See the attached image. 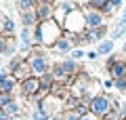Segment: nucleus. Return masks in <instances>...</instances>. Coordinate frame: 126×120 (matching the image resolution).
Wrapping results in <instances>:
<instances>
[{
  "instance_id": "a211bd4d",
  "label": "nucleus",
  "mask_w": 126,
  "mask_h": 120,
  "mask_svg": "<svg viewBox=\"0 0 126 120\" xmlns=\"http://www.w3.org/2000/svg\"><path fill=\"white\" fill-rule=\"evenodd\" d=\"M122 4H124L122 0H109V6H111V9H113V13H116L118 9H122Z\"/></svg>"
},
{
  "instance_id": "cd10ccee",
  "label": "nucleus",
  "mask_w": 126,
  "mask_h": 120,
  "mask_svg": "<svg viewBox=\"0 0 126 120\" xmlns=\"http://www.w3.org/2000/svg\"><path fill=\"white\" fill-rule=\"evenodd\" d=\"M9 120H21V116H19V114H17V116H11Z\"/></svg>"
},
{
  "instance_id": "c85d7f7f",
  "label": "nucleus",
  "mask_w": 126,
  "mask_h": 120,
  "mask_svg": "<svg viewBox=\"0 0 126 120\" xmlns=\"http://www.w3.org/2000/svg\"><path fill=\"white\" fill-rule=\"evenodd\" d=\"M122 53H126V40H124V44H122Z\"/></svg>"
},
{
  "instance_id": "a878e982",
  "label": "nucleus",
  "mask_w": 126,
  "mask_h": 120,
  "mask_svg": "<svg viewBox=\"0 0 126 120\" xmlns=\"http://www.w3.org/2000/svg\"><path fill=\"white\" fill-rule=\"evenodd\" d=\"M120 21L126 25V6H124V11H122V17H120Z\"/></svg>"
},
{
  "instance_id": "7ed1b4c3",
  "label": "nucleus",
  "mask_w": 126,
  "mask_h": 120,
  "mask_svg": "<svg viewBox=\"0 0 126 120\" xmlns=\"http://www.w3.org/2000/svg\"><path fill=\"white\" fill-rule=\"evenodd\" d=\"M86 30V15H84V9H74L72 13L65 17L63 21V32L65 34H82Z\"/></svg>"
},
{
  "instance_id": "0eeeda50",
  "label": "nucleus",
  "mask_w": 126,
  "mask_h": 120,
  "mask_svg": "<svg viewBox=\"0 0 126 120\" xmlns=\"http://www.w3.org/2000/svg\"><path fill=\"white\" fill-rule=\"evenodd\" d=\"M11 76H13L17 82H23V80L32 78V76H34V72H32V67H30V63H27V59H21V61H19V65L11 70Z\"/></svg>"
},
{
  "instance_id": "bb28decb",
  "label": "nucleus",
  "mask_w": 126,
  "mask_h": 120,
  "mask_svg": "<svg viewBox=\"0 0 126 120\" xmlns=\"http://www.w3.org/2000/svg\"><path fill=\"white\" fill-rule=\"evenodd\" d=\"M50 120H65V116H61V114H55Z\"/></svg>"
},
{
  "instance_id": "f8f14e48",
  "label": "nucleus",
  "mask_w": 126,
  "mask_h": 120,
  "mask_svg": "<svg viewBox=\"0 0 126 120\" xmlns=\"http://www.w3.org/2000/svg\"><path fill=\"white\" fill-rule=\"evenodd\" d=\"M107 74H109V78H111V80H120V78H124V76H126V61L122 59V61L113 63V65L107 70Z\"/></svg>"
},
{
  "instance_id": "39448f33",
  "label": "nucleus",
  "mask_w": 126,
  "mask_h": 120,
  "mask_svg": "<svg viewBox=\"0 0 126 120\" xmlns=\"http://www.w3.org/2000/svg\"><path fill=\"white\" fill-rule=\"evenodd\" d=\"M84 15H86V30H99V27L107 25V17L101 11L84 9Z\"/></svg>"
},
{
  "instance_id": "b1692460",
  "label": "nucleus",
  "mask_w": 126,
  "mask_h": 120,
  "mask_svg": "<svg viewBox=\"0 0 126 120\" xmlns=\"http://www.w3.org/2000/svg\"><path fill=\"white\" fill-rule=\"evenodd\" d=\"M9 118H11V116H9V114H6V112H4V110H0V120H9Z\"/></svg>"
},
{
  "instance_id": "2eb2a0df",
  "label": "nucleus",
  "mask_w": 126,
  "mask_h": 120,
  "mask_svg": "<svg viewBox=\"0 0 126 120\" xmlns=\"http://www.w3.org/2000/svg\"><path fill=\"white\" fill-rule=\"evenodd\" d=\"M124 34H126V25H124L122 21H118L116 25H113V30L109 32V38H111V40H118V38H122Z\"/></svg>"
},
{
  "instance_id": "6e6552de",
  "label": "nucleus",
  "mask_w": 126,
  "mask_h": 120,
  "mask_svg": "<svg viewBox=\"0 0 126 120\" xmlns=\"http://www.w3.org/2000/svg\"><path fill=\"white\" fill-rule=\"evenodd\" d=\"M36 17L40 23L55 19V4H38L36 6Z\"/></svg>"
},
{
  "instance_id": "dca6fc26",
  "label": "nucleus",
  "mask_w": 126,
  "mask_h": 120,
  "mask_svg": "<svg viewBox=\"0 0 126 120\" xmlns=\"http://www.w3.org/2000/svg\"><path fill=\"white\" fill-rule=\"evenodd\" d=\"M6 51H9V38L0 36V55H2V57H6Z\"/></svg>"
},
{
  "instance_id": "7c9ffc66",
  "label": "nucleus",
  "mask_w": 126,
  "mask_h": 120,
  "mask_svg": "<svg viewBox=\"0 0 126 120\" xmlns=\"http://www.w3.org/2000/svg\"><path fill=\"white\" fill-rule=\"evenodd\" d=\"M0 2H4V0H0Z\"/></svg>"
},
{
  "instance_id": "f257e3e1",
  "label": "nucleus",
  "mask_w": 126,
  "mask_h": 120,
  "mask_svg": "<svg viewBox=\"0 0 126 120\" xmlns=\"http://www.w3.org/2000/svg\"><path fill=\"white\" fill-rule=\"evenodd\" d=\"M27 63H30L32 72H34V76L36 78H40V76L48 74L50 70H53V63H50V55L46 53L44 49H34L32 51V55L27 57Z\"/></svg>"
},
{
  "instance_id": "9b49d317",
  "label": "nucleus",
  "mask_w": 126,
  "mask_h": 120,
  "mask_svg": "<svg viewBox=\"0 0 126 120\" xmlns=\"http://www.w3.org/2000/svg\"><path fill=\"white\" fill-rule=\"evenodd\" d=\"M113 51H116V40H111V38H105V40H101L99 44H97V53H99V57H103V55H113Z\"/></svg>"
},
{
  "instance_id": "aec40b11",
  "label": "nucleus",
  "mask_w": 126,
  "mask_h": 120,
  "mask_svg": "<svg viewBox=\"0 0 126 120\" xmlns=\"http://www.w3.org/2000/svg\"><path fill=\"white\" fill-rule=\"evenodd\" d=\"M80 118H82V116H78L74 110H69L67 114H65V120H80Z\"/></svg>"
},
{
  "instance_id": "20e7f679",
  "label": "nucleus",
  "mask_w": 126,
  "mask_h": 120,
  "mask_svg": "<svg viewBox=\"0 0 126 120\" xmlns=\"http://www.w3.org/2000/svg\"><path fill=\"white\" fill-rule=\"evenodd\" d=\"M88 107H90V114H94L97 118L103 120L113 112V99L109 97V95H97V97L88 103Z\"/></svg>"
},
{
  "instance_id": "f03ea898",
  "label": "nucleus",
  "mask_w": 126,
  "mask_h": 120,
  "mask_svg": "<svg viewBox=\"0 0 126 120\" xmlns=\"http://www.w3.org/2000/svg\"><path fill=\"white\" fill-rule=\"evenodd\" d=\"M38 27H40V38H42V49H53L55 44H57V40L61 38L65 32H63V27L59 25L55 19H50V21H44V23H38Z\"/></svg>"
},
{
  "instance_id": "1a4fd4ad",
  "label": "nucleus",
  "mask_w": 126,
  "mask_h": 120,
  "mask_svg": "<svg viewBox=\"0 0 126 120\" xmlns=\"http://www.w3.org/2000/svg\"><path fill=\"white\" fill-rule=\"evenodd\" d=\"M53 51H55L57 55H69V53L74 51V44H72V40L67 38V34H63L61 38L57 40V44L53 46Z\"/></svg>"
},
{
  "instance_id": "9d476101",
  "label": "nucleus",
  "mask_w": 126,
  "mask_h": 120,
  "mask_svg": "<svg viewBox=\"0 0 126 120\" xmlns=\"http://www.w3.org/2000/svg\"><path fill=\"white\" fill-rule=\"evenodd\" d=\"M61 63V67H63V72L67 74V78L72 80V78H76L78 74H80V65H78V61H74V59H63V61H59Z\"/></svg>"
},
{
  "instance_id": "6ab92c4d",
  "label": "nucleus",
  "mask_w": 126,
  "mask_h": 120,
  "mask_svg": "<svg viewBox=\"0 0 126 120\" xmlns=\"http://www.w3.org/2000/svg\"><path fill=\"white\" fill-rule=\"evenodd\" d=\"M97 57H99V53H97V49H93V51H86V59H88V61H94Z\"/></svg>"
},
{
  "instance_id": "5701e85b",
  "label": "nucleus",
  "mask_w": 126,
  "mask_h": 120,
  "mask_svg": "<svg viewBox=\"0 0 126 120\" xmlns=\"http://www.w3.org/2000/svg\"><path fill=\"white\" fill-rule=\"evenodd\" d=\"M80 120H101V118H97L94 114H86V116H82Z\"/></svg>"
},
{
  "instance_id": "ddd939ff",
  "label": "nucleus",
  "mask_w": 126,
  "mask_h": 120,
  "mask_svg": "<svg viewBox=\"0 0 126 120\" xmlns=\"http://www.w3.org/2000/svg\"><path fill=\"white\" fill-rule=\"evenodd\" d=\"M38 23H40V21H38V17H36V11H30V13H23V15H21V25H23V27L34 30Z\"/></svg>"
},
{
  "instance_id": "f3484780",
  "label": "nucleus",
  "mask_w": 126,
  "mask_h": 120,
  "mask_svg": "<svg viewBox=\"0 0 126 120\" xmlns=\"http://www.w3.org/2000/svg\"><path fill=\"white\" fill-rule=\"evenodd\" d=\"M82 57H86V53L82 49H74L72 53H69V59H74V61H80Z\"/></svg>"
},
{
  "instance_id": "4468645a",
  "label": "nucleus",
  "mask_w": 126,
  "mask_h": 120,
  "mask_svg": "<svg viewBox=\"0 0 126 120\" xmlns=\"http://www.w3.org/2000/svg\"><path fill=\"white\" fill-rule=\"evenodd\" d=\"M36 6H38V0H17V11H19V15L30 13V11H36Z\"/></svg>"
},
{
  "instance_id": "393cba45",
  "label": "nucleus",
  "mask_w": 126,
  "mask_h": 120,
  "mask_svg": "<svg viewBox=\"0 0 126 120\" xmlns=\"http://www.w3.org/2000/svg\"><path fill=\"white\" fill-rule=\"evenodd\" d=\"M103 120H118V114H116V112H111V114H109L107 118H103Z\"/></svg>"
},
{
  "instance_id": "c756f323",
  "label": "nucleus",
  "mask_w": 126,
  "mask_h": 120,
  "mask_svg": "<svg viewBox=\"0 0 126 120\" xmlns=\"http://www.w3.org/2000/svg\"><path fill=\"white\" fill-rule=\"evenodd\" d=\"M124 82H126V76H124Z\"/></svg>"
},
{
  "instance_id": "4be33fe9",
  "label": "nucleus",
  "mask_w": 126,
  "mask_h": 120,
  "mask_svg": "<svg viewBox=\"0 0 126 120\" xmlns=\"http://www.w3.org/2000/svg\"><path fill=\"white\" fill-rule=\"evenodd\" d=\"M116 89H118V91H126V82H124V78L116 80Z\"/></svg>"
},
{
  "instance_id": "412c9836",
  "label": "nucleus",
  "mask_w": 126,
  "mask_h": 120,
  "mask_svg": "<svg viewBox=\"0 0 126 120\" xmlns=\"http://www.w3.org/2000/svg\"><path fill=\"white\" fill-rule=\"evenodd\" d=\"M111 86H116V80H111V78H107V80H103V89L105 91H109Z\"/></svg>"
},
{
  "instance_id": "423d86ee",
  "label": "nucleus",
  "mask_w": 126,
  "mask_h": 120,
  "mask_svg": "<svg viewBox=\"0 0 126 120\" xmlns=\"http://www.w3.org/2000/svg\"><path fill=\"white\" fill-rule=\"evenodd\" d=\"M19 91H21V95H25V97H34V95L40 93V80H38L36 76H32V78L19 82Z\"/></svg>"
}]
</instances>
